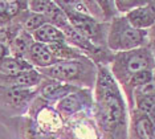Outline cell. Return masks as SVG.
Here are the masks:
<instances>
[{
  "instance_id": "obj_23",
  "label": "cell",
  "mask_w": 155,
  "mask_h": 139,
  "mask_svg": "<svg viewBox=\"0 0 155 139\" xmlns=\"http://www.w3.org/2000/svg\"><path fill=\"white\" fill-rule=\"evenodd\" d=\"M11 23V19H8V17H5L4 15H2L0 13V27L2 25H7V24Z\"/></svg>"
},
{
  "instance_id": "obj_7",
  "label": "cell",
  "mask_w": 155,
  "mask_h": 139,
  "mask_svg": "<svg viewBox=\"0 0 155 139\" xmlns=\"http://www.w3.org/2000/svg\"><path fill=\"white\" fill-rule=\"evenodd\" d=\"M155 135V121L151 117L134 109L130 111L129 139H153Z\"/></svg>"
},
{
  "instance_id": "obj_19",
  "label": "cell",
  "mask_w": 155,
  "mask_h": 139,
  "mask_svg": "<svg viewBox=\"0 0 155 139\" xmlns=\"http://www.w3.org/2000/svg\"><path fill=\"white\" fill-rule=\"evenodd\" d=\"M135 97H155V73L150 82L134 90V98Z\"/></svg>"
},
{
  "instance_id": "obj_8",
  "label": "cell",
  "mask_w": 155,
  "mask_h": 139,
  "mask_svg": "<svg viewBox=\"0 0 155 139\" xmlns=\"http://www.w3.org/2000/svg\"><path fill=\"white\" fill-rule=\"evenodd\" d=\"M45 78L47 77H44L37 69L17 74V76H2L0 74V86L13 89H33L40 86L45 81Z\"/></svg>"
},
{
  "instance_id": "obj_18",
  "label": "cell",
  "mask_w": 155,
  "mask_h": 139,
  "mask_svg": "<svg viewBox=\"0 0 155 139\" xmlns=\"http://www.w3.org/2000/svg\"><path fill=\"white\" fill-rule=\"evenodd\" d=\"M144 4H147V2H144V0H118V2H115L118 13H125V15H127L139 7H143Z\"/></svg>"
},
{
  "instance_id": "obj_15",
  "label": "cell",
  "mask_w": 155,
  "mask_h": 139,
  "mask_svg": "<svg viewBox=\"0 0 155 139\" xmlns=\"http://www.w3.org/2000/svg\"><path fill=\"white\" fill-rule=\"evenodd\" d=\"M33 42H35V40H33L32 35L25 32L24 29H21L15 37H13V40L8 44L9 53H11V56L25 58L27 53L29 51L31 46H32Z\"/></svg>"
},
{
  "instance_id": "obj_13",
  "label": "cell",
  "mask_w": 155,
  "mask_h": 139,
  "mask_svg": "<svg viewBox=\"0 0 155 139\" xmlns=\"http://www.w3.org/2000/svg\"><path fill=\"white\" fill-rule=\"evenodd\" d=\"M32 37L36 42L44 45H53V44H61V42H66L65 35L62 33L61 29L57 27L52 25V24H45L37 31L32 33Z\"/></svg>"
},
{
  "instance_id": "obj_20",
  "label": "cell",
  "mask_w": 155,
  "mask_h": 139,
  "mask_svg": "<svg viewBox=\"0 0 155 139\" xmlns=\"http://www.w3.org/2000/svg\"><path fill=\"white\" fill-rule=\"evenodd\" d=\"M52 5V0H31L29 2V11L35 13L44 15Z\"/></svg>"
},
{
  "instance_id": "obj_24",
  "label": "cell",
  "mask_w": 155,
  "mask_h": 139,
  "mask_svg": "<svg viewBox=\"0 0 155 139\" xmlns=\"http://www.w3.org/2000/svg\"><path fill=\"white\" fill-rule=\"evenodd\" d=\"M153 139H155V135H154V137H153Z\"/></svg>"
},
{
  "instance_id": "obj_9",
  "label": "cell",
  "mask_w": 155,
  "mask_h": 139,
  "mask_svg": "<svg viewBox=\"0 0 155 139\" xmlns=\"http://www.w3.org/2000/svg\"><path fill=\"white\" fill-rule=\"evenodd\" d=\"M77 90H80V88L72 86V85L64 84V82H58L54 80H49L45 78V81L38 86V97H41L49 103H57L60 99L65 98L66 95L72 94Z\"/></svg>"
},
{
  "instance_id": "obj_6",
  "label": "cell",
  "mask_w": 155,
  "mask_h": 139,
  "mask_svg": "<svg viewBox=\"0 0 155 139\" xmlns=\"http://www.w3.org/2000/svg\"><path fill=\"white\" fill-rule=\"evenodd\" d=\"M94 97L89 89H80L65 98L60 99L56 105V110L64 119L73 118V115H80L82 113L93 111Z\"/></svg>"
},
{
  "instance_id": "obj_12",
  "label": "cell",
  "mask_w": 155,
  "mask_h": 139,
  "mask_svg": "<svg viewBox=\"0 0 155 139\" xmlns=\"http://www.w3.org/2000/svg\"><path fill=\"white\" fill-rule=\"evenodd\" d=\"M89 16L101 23H111L118 16L115 2H98V0H84Z\"/></svg>"
},
{
  "instance_id": "obj_22",
  "label": "cell",
  "mask_w": 155,
  "mask_h": 139,
  "mask_svg": "<svg viewBox=\"0 0 155 139\" xmlns=\"http://www.w3.org/2000/svg\"><path fill=\"white\" fill-rule=\"evenodd\" d=\"M11 56V53H9V48L7 44H2L0 42V62L3 61V60L5 58V57Z\"/></svg>"
},
{
  "instance_id": "obj_10",
  "label": "cell",
  "mask_w": 155,
  "mask_h": 139,
  "mask_svg": "<svg viewBox=\"0 0 155 139\" xmlns=\"http://www.w3.org/2000/svg\"><path fill=\"white\" fill-rule=\"evenodd\" d=\"M125 16L137 29H150L155 25V2H147V4L131 11Z\"/></svg>"
},
{
  "instance_id": "obj_17",
  "label": "cell",
  "mask_w": 155,
  "mask_h": 139,
  "mask_svg": "<svg viewBox=\"0 0 155 139\" xmlns=\"http://www.w3.org/2000/svg\"><path fill=\"white\" fill-rule=\"evenodd\" d=\"M44 16L47 17L48 24H52V25L57 27L58 29H61L66 24H69V20H68V17H66L65 12L61 9V7L56 2H52V5L49 7V9L44 13Z\"/></svg>"
},
{
  "instance_id": "obj_1",
  "label": "cell",
  "mask_w": 155,
  "mask_h": 139,
  "mask_svg": "<svg viewBox=\"0 0 155 139\" xmlns=\"http://www.w3.org/2000/svg\"><path fill=\"white\" fill-rule=\"evenodd\" d=\"M94 88V121L102 139H129V117L117 81L107 66L98 65Z\"/></svg>"
},
{
  "instance_id": "obj_16",
  "label": "cell",
  "mask_w": 155,
  "mask_h": 139,
  "mask_svg": "<svg viewBox=\"0 0 155 139\" xmlns=\"http://www.w3.org/2000/svg\"><path fill=\"white\" fill-rule=\"evenodd\" d=\"M52 55L60 61H72V60H85L87 57L84 55L77 48L72 46L68 42H61V44L49 45Z\"/></svg>"
},
{
  "instance_id": "obj_11",
  "label": "cell",
  "mask_w": 155,
  "mask_h": 139,
  "mask_svg": "<svg viewBox=\"0 0 155 139\" xmlns=\"http://www.w3.org/2000/svg\"><path fill=\"white\" fill-rule=\"evenodd\" d=\"M25 60L33 68H37V69L49 68V66L54 65V64L60 62V60H57L52 55L48 45L40 44V42H36V41L29 48V51H28L25 56Z\"/></svg>"
},
{
  "instance_id": "obj_14",
  "label": "cell",
  "mask_w": 155,
  "mask_h": 139,
  "mask_svg": "<svg viewBox=\"0 0 155 139\" xmlns=\"http://www.w3.org/2000/svg\"><path fill=\"white\" fill-rule=\"evenodd\" d=\"M35 68L25 58L15 56H8L0 62V74L2 76H17L25 72H31Z\"/></svg>"
},
{
  "instance_id": "obj_2",
  "label": "cell",
  "mask_w": 155,
  "mask_h": 139,
  "mask_svg": "<svg viewBox=\"0 0 155 139\" xmlns=\"http://www.w3.org/2000/svg\"><path fill=\"white\" fill-rule=\"evenodd\" d=\"M44 77L64 82L80 89L93 90L96 88L98 68L91 60H72V61H60L54 65L37 69Z\"/></svg>"
},
{
  "instance_id": "obj_3",
  "label": "cell",
  "mask_w": 155,
  "mask_h": 139,
  "mask_svg": "<svg viewBox=\"0 0 155 139\" xmlns=\"http://www.w3.org/2000/svg\"><path fill=\"white\" fill-rule=\"evenodd\" d=\"M142 70H155L154 56L149 45L114 55L110 72L122 89L126 86L130 78Z\"/></svg>"
},
{
  "instance_id": "obj_21",
  "label": "cell",
  "mask_w": 155,
  "mask_h": 139,
  "mask_svg": "<svg viewBox=\"0 0 155 139\" xmlns=\"http://www.w3.org/2000/svg\"><path fill=\"white\" fill-rule=\"evenodd\" d=\"M149 46L151 48L154 56V61H155V25L151 28V31H149Z\"/></svg>"
},
{
  "instance_id": "obj_5",
  "label": "cell",
  "mask_w": 155,
  "mask_h": 139,
  "mask_svg": "<svg viewBox=\"0 0 155 139\" xmlns=\"http://www.w3.org/2000/svg\"><path fill=\"white\" fill-rule=\"evenodd\" d=\"M56 3L65 12L70 25L74 28L81 36L87 38L90 42H93L97 46L107 48V33L110 23H101V21H97L89 15L76 12V11L70 9L64 2H56Z\"/></svg>"
},
{
  "instance_id": "obj_4",
  "label": "cell",
  "mask_w": 155,
  "mask_h": 139,
  "mask_svg": "<svg viewBox=\"0 0 155 139\" xmlns=\"http://www.w3.org/2000/svg\"><path fill=\"white\" fill-rule=\"evenodd\" d=\"M149 45V31L137 29L125 15L117 16L109 25L107 48L113 53L129 52Z\"/></svg>"
}]
</instances>
